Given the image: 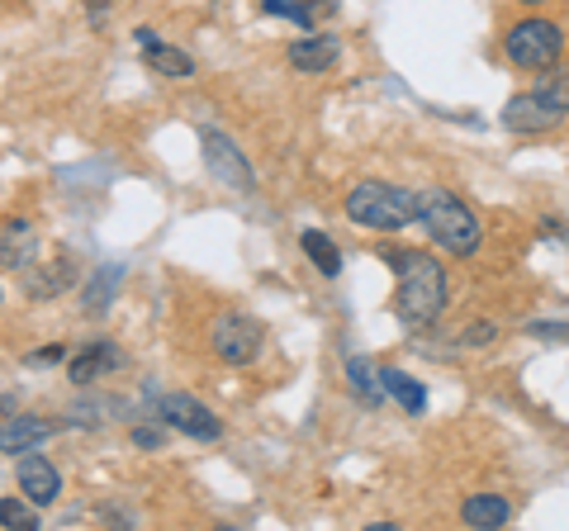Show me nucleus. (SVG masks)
I'll return each mask as SVG.
<instances>
[{"label": "nucleus", "mask_w": 569, "mask_h": 531, "mask_svg": "<svg viewBox=\"0 0 569 531\" xmlns=\"http://www.w3.org/2000/svg\"><path fill=\"white\" fill-rule=\"evenodd\" d=\"M385 261L395 266V275H399L395 313L413 328L437 323L441 309H447V271H441V261L427 252H389Z\"/></svg>", "instance_id": "nucleus-1"}, {"label": "nucleus", "mask_w": 569, "mask_h": 531, "mask_svg": "<svg viewBox=\"0 0 569 531\" xmlns=\"http://www.w3.org/2000/svg\"><path fill=\"white\" fill-rule=\"evenodd\" d=\"M418 223L437 238V247H447V252H456V257H470L479 247V238H485L475 209L466 200H456L451 190H441V186L418 194Z\"/></svg>", "instance_id": "nucleus-2"}, {"label": "nucleus", "mask_w": 569, "mask_h": 531, "mask_svg": "<svg viewBox=\"0 0 569 531\" xmlns=\"http://www.w3.org/2000/svg\"><path fill=\"white\" fill-rule=\"evenodd\" d=\"M347 219L376 233H399V228L418 223V194L389 181H361L347 194Z\"/></svg>", "instance_id": "nucleus-3"}, {"label": "nucleus", "mask_w": 569, "mask_h": 531, "mask_svg": "<svg viewBox=\"0 0 569 531\" xmlns=\"http://www.w3.org/2000/svg\"><path fill=\"white\" fill-rule=\"evenodd\" d=\"M508 58L527 67V72H546V67H556L560 62V52H565V33L550 24V20H522V24H512L508 29Z\"/></svg>", "instance_id": "nucleus-4"}, {"label": "nucleus", "mask_w": 569, "mask_h": 531, "mask_svg": "<svg viewBox=\"0 0 569 531\" xmlns=\"http://www.w3.org/2000/svg\"><path fill=\"white\" fill-rule=\"evenodd\" d=\"M213 351L228 361V365H252L257 351H261V323L247 313H223L219 323H213Z\"/></svg>", "instance_id": "nucleus-5"}, {"label": "nucleus", "mask_w": 569, "mask_h": 531, "mask_svg": "<svg viewBox=\"0 0 569 531\" xmlns=\"http://www.w3.org/2000/svg\"><path fill=\"white\" fill-rule=\"evenodd\" d=\"M200 143H204V167H209V176H219L228 190H252V186H257V171L247 167V157L233 148V138H228V133L204 129Z\"/></svg>", "instance_id": "nucleus-6"}, {"label": "nucleus", "mask_w": 569, "mask_h": 531, "mask_svg": "<svg viewBox=\"0 0 569 531\" xmlns=\"http://www.w3.org/2000/svg\"><path fill=\"white\" fill-rule=\"evenodd\" d=\"M157 418H162L167 428L194 437V441H219L223 437V422L213 418L200 399H190V394H162V403H157Z\"/></svg>", "instance_id": "nucleus-7"}, {"label": "nucleus", "mask_w": 569, "mask_h": 531, "mask_svg": "<svg viewBox=\"0 0 569 531\" xmlns=\"http://www.w3.org/2000/svg\"><path fill=\"white\" fill-rule=\"evenodd\" d=\"M565 114H556L550 104L537 96V91H527V96H512L503 104V129L512 133H546V129H556Z\"/></svg>", "instance_id": "nucleus-8"}, {"label": "nucleus", "mask_w": 569, "mask_h": 531, "mask_svg": "<svg viewBox=\"0 0 569 531\" xmlns=\"http://www.w3.org/2000/svg\"><path fill=\"white\" fill-rule=\"evenodd\" d=\"M20 489H24V499L33 508H48V503H58V493H62V480H58V470H52V460L39 455V451H29L20 460Z\"/></svg>", "instance_id": "nucleus-9"}, {"label": "nucleus", "mask_w": 569, "mask_h": 531, "mask_svg": "<svg viewBox=\"0 0 569 531\" xmlns=\"http://www.w3.org/2000/svg\"><path fill=\"white\" fill-rule=\"evenodd\" d=\"M133 39H138V48H142V58H148V67H152V72L176 77V81L194 77V58H190V52H181V48L162 43V39H157L152 29H133Z\"/></svg>", "instance_id": "nucleus-10"}, {"label": "nucleus", "mask_w": 569, "mask_h": 531, "mask_svg": "<svg viewBox=\"0 0 569 531\" xmlns=\"http://www.w3.org/2000/svg\"><path fill=\"white\" fill-rule=\"evenodd\" d=\"M337 58H342V43H337L332 33H309V39L290 43V67L295 72H309V77L332 72Z\"/></svg>", "instance_id": "nucleus-11"}, {"label": "nucleus", "mask_w": 569, "mask_h": 531, "mask_svg": "<svg viewBox=\"0 0 569 531\" xmlns=\"http://www.w3.org/2000/svg\"><path fill=\"white\" fill-rule=\"evenodd\" d=\"M52 432H58V422H48V418H10V422H0V451L6 455H20V451H33L39 441H48Z\"/></svg>", "instance_id": "nucleus-12"}, {"label": "nucleus", "mask_w": 569, "mask_h": 531, "mask_svg": "<svg viewBox=\"0 0 569 531\" xmlns=\"http://www.w3.org/2000/svg\"><path fill=\"white\" fill-rule=\"evenodd\" d=\"M39 257V238H33V228L24 219H6L0 223V266H10V271H24Z\"/></svg>", "instance_id": "nucleus-13"}, {"label": "nucleus", "mask_w": 569, "mask_h": 531, "mask_svg": "<svg viewBox=\"0 0 569 531\" xmlns=\"http://www.w3.org/2000/svg\"><path fill=\"white\" fill-rule=\"evenodd\" d=\"M380 384H385V394H389V399H399V409H403V413H427V384L413 380L408 370L385 365V370H380Z\"/></svg>", "instance_id": "nucleus-14"}, {"label": "nucleus", "mask_w": 569, "mask_h": 531, "mask_svg": "<svg viewBox=\"0 0 569 531\" xmlns=\"http://www.w3.org/2000/svg\"><path fill=\"white\" fill-rule=\"evenodd\" d=\"M460 518H466V527L498 531L512 518V508H508V499H498V493H475V499H466V508H460Z\"/></svg>", "instance_id": "nucleus-15"}, {"label": "nucleus", "mask_w": 569, "mask_h": 531, "mask_svg": "<svg viewBox=\"0 0 569 531\" xmlns=\"http://www.w3.org/2000/svg\"><path fill=\"white\" fill-rule=\"evenodd\" d=\"M119 361V351L110 342H96V347H86L77 361H71V380L77 384H96L104 375V365H114Z\"/></svg>", "instance_id": "nucleus-16"}, {"label": "nucleus", "mask_w": 569, "mask_h": 531, "mask_svg": "<svg viewBox=\"0 0 569 531\" xmlns=\"http://www.w3.org/2000/svg\"><path fill=\"white\" fill-rule=\"evenodd\" d=\"M299 247H305V257H309L323 275H337V271H342V252H337V242H332V238H323L318 228H309V233L299 238Z\"/></svg>", "instance_id": "nucleus-17"}, {"label": "nucleus", "mask_w": 569, "mask_h": 531, "mask_svg": "<svg viewBox=\"0 0 569 531\" xmlns=\"http://www.w3.org/2000/svg\"><path fill=\"white\" fill-rule=\"evenodd\" d=\"M347 380H351V389H356V394H361V399L370 403V409H376V403L385 399L380 370H376V365H370L366 357H351V361H347Z\"/></svg>", "instance_id": "nucleus-18"}, {"label": "nucleus", "mask_w": 569, "mask_h": 531, "mask_svg": "<svg viewBox=\"0 0 569 531\" xmlns=\"http://www.w3.org/2000/svg\"><path fill=\"white\" fill-rule=\"evenodd\" d=\"M537 96H541L556 114H569V67H556V72H546L541 86H537Z\"/></svg>", "instance_id": "nucleus-19"}, {"label": "nucleus", "mask_w": 569, "mask_h": 531, "mask_svg": "<svg viewBox=\"0 0 569 531\" xmlns=\"http://www.w3.org/2000/svg\"><path fill=\"white\" fill-rule=\"evenodd\" d=\"M119 266H104V271L91 280V290H86V313H104L110 309V299H114V285H119Z\"/></svg>", "instance_id": "nucleus-20"}, {"label": "nucleus", "mask_w": 569, "mask_h": 531, "mask_svg": "<svg viewBox=\"0 0 569 531\" xmlns=\"http://www.w3.org/2000/svg\"><path fill=\"white\" fill-rule=\"evenodd\" d=\"M0 527L39 531V512H33V503H29V499H0Z\"/></svg>", "instance_id": "nucleus-21"}, {"label": "nucleus", "mask_w": 569, "mask_h": 531, "mask_svg": "<svg viewBox=\"0 0 569 531\" xmlns=\"http://www.w3.org/2000/svg\"><path fill=\"white\" fill-rule=\"evenodd\" d=\"M261 10L266 14H276V20H290L299 29H313V6H305V0H261Z\"/></svg>", "instance_id": "nucleus-22"}, {"label": "nucleus", "mask_w": 569, "mask_h": 531, "mask_svg": "<svg viewBox=\"0 0 569 531\" xmlns=\"http://www.w3.org/2000/svg\"><path fill=\"white\" fill-rule=\"evenodd\" d=\"M71 275H77V271H71V261L62 257V266H48V271H43V275H33V280H29V290H33V294H39V299H48V294H58V290H67V285H71Z\"/></svg>", "instance_id": "nucleus-23"}, {"label": "nucleus", "mask_w": 569, "mask_h": 531, "mask_svg": "<svg viewBox=\"0 0 569 531\" xmlns=\"http://www.w3.org/2000/svg\"><path fill=\"white\" fill-rule=\"evenodd\" d=\"M527 332L541 342H569V323H531Z\"/></svg>", "instance_id": "nucleus-24"}, {"label": "nucleus", "mask_w": 569, "mask_h": 531, "mask_svg": "<svg viewBox=\"0 0 569 531\" xmlns=\"http://www.w3.org/2000/svg\"><path fill=\"white\" fill-rule=\"evenodd\" d=\"M493 342V323H475L466 328V347H489Z\"/></svg>", "instance_id": "nucleus-25"}, {"label": "nucleus", "mask_w": 569, "mask_h": 531, "mask_svg": "<svg viewBox=\"0 0 569 531\" xmlns=\"http://www.w3.org/2000/svg\"><path fill=\"white\" fill-rule=\"evenodd\" d=\"M29 361H33V365H52V361H67V347H43V351H33Z\"/></svg>", "instance_id": "nucleus-26"}, {"label": "nucleus", "mask_w": 569, "mask_h": 531, "mask_svg": "<svg viewBox=\"0 0 569 531\" xmlns=\"http://www.w3.org/2000/svg\"><path fill=\"white\" fill-rule=\"evenodd\" d=\"M133 441H138V447H148V451H157V447H162V432H152V428H133Z\"/></svg>", "instance_id": "nucleus-27"}, {"label": "nucleus", "mask_w": 569, "mask_h": 531, "mask_svg": "<svg viewBox=\"0 0 569 531\" xmlns=\"http://www.w3.org/2000/svg\"><path fill=\"white\" fill-rule=\"evenodd\" d=\"M86 6H91V14H104L110 10V0H86Z\"/></svg>", "instance_id": "nucleus-28"}, {"label": "nucleus", "mask_w": 569, "mask_h": 531, "mask_svg": "<svg viewBox=\"0 0 569 531\" xmlns=\"http://www.w3.org/2000/svg\"><path fill=\"white\" fill-rule=\"evenodd\" d=\"M522 6H546V0H522Z\"/></svg>", "instance_id": "nucleus-29"}]
</instances>
